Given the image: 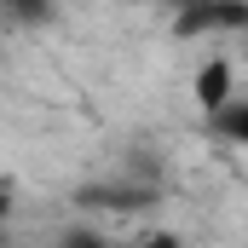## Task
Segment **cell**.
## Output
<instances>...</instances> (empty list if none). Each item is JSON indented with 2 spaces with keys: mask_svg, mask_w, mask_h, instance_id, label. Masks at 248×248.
Returning <instances> with one entry per match:
<instances>
[{
  "mask_svg": "<svg viewBox=\"0 0 248 248\" xmlns=\"http://www.w3.org/2000/svg\"><path fill=\"white\" fill-rule=\"evenodd\" d=\"M225 29H248V0H190L173 23V35H225Z\"/></svg>",
  "mask_w": 248,
  "mask_h": 248,
  "instance_id": "1",
  "label": "cell"
},
{
  "mask_svg": "<svg viewBox=\"0 0 248 248\" xmlns=\"http://www.w3.org/2000/svg\"><path fill=\"white\" fill-rule=\"evenodd\" d=\"M81 208H116V214H139L156 202V185L150 179H98V185H81L75 190Z\"/></svg>",
  "mask_w": 248,
  "mask_h": 248,
  "instance_id": "2",
  "label": "cell"
},
{
  "mask_svg": "<svg viewBox=\"0 0 248 248\" xmlns=\"http://www.w3.org/2000/svg\"><path fill=\"white\" fill-rule=\"evenodd\" d=\"M190 93H196V104H202V116H214L219 104H231L237 98V75H231V63L225 58H208L196 69V81H190Z\"/></svg>",
  "mask_w": 248,
  "mask_h": 248,
  "instance_id": "3",
  "label": "cell"
},
{
  "mask_svg": "<svg viewBox=\"0 0 248 248\" xmlns=\"http://www.w3.org/2000/svg\"><path fill=\"white\" fill-rule=\"evenodd\" d=\"M208 127L225 139V144H237V150H248V98H231V104H219L214 116H208Z\"/></svg>",
  "mask_w": 248,
  "mask_h": 248,
  "instance_id": "4",
  "label": "cell"
},
{
  "mask_svg": "<svg viewBox=\"0 0 248 248\" xmlns=\"http://www.w3.org/2000/svg\"><path fill=\"white\" fill-rule=\"evenodd\" d=\"M0 17L17 29H46L58 17V0H0Z\"/></svg>",
  "mask_w": 248,
  "mask_h": 248,
  "instance_id": "5",
  "label": "cell"
},
{
  "mask_svg": "<svg viewBox=\"0 0 248 248\" xmlns=\"http://www.w3.org/2000/svg\"><path fill=\"white\" fill-rule=\"evenodd\" d=\"M6 214H12V190L0 185V225H6Z\"/></svg>",
  "mask_w": 248,
  "mask_h": 248,
  "instance_id": "6",
  "label": "cell"
},
{
  "mask_svg": "<svg viewBox=\"0 0 248 248\" xmlns=\"http://www.w3.org/2000/svg\"><path fill=\"white\" fill-rule=\"evenodd\" d=\"M168 6H190V0H168Z\"/></svg>",
  "mask_w": 248,
  "mask_h": 248,
  "instance_id": "7",
  "label": "cell"
}]
</instances>
